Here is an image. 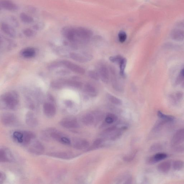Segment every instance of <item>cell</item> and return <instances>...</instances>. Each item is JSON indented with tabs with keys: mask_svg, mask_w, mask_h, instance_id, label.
Instances as JSON below:
<instances>
[{
	"mask_svg": "<svg viewBox=\"0 0 184 184\" xmlns=\"http://www.w3.org/2000/svg\"><path fill=\"white\" fill-rule=\"evenodd\" d=\"M98 73L101 81L104 83H108L109 80V72L107 67L104 65L100 67Z\"/></svg>",
	"mask_w": 184,
	"mask_h": 184,
	"instance_id": "obj_11",
	"label": "cell"
},
{
	"mask_svg": "<svg viewBox=\"0 0 184 184\" xmlns=\"http://www.w3.org/2000/svg\"><path fill=\"white\" fill-rule=\"evenodd\" d=\"M102 142L103 140L102 139H97L95 141L94 143H93V145H94L95 146H98L100 145V144L102 143Z\"/></svg>",
	"mask_w": 184,
	"mask_h": 184,
	"instance_id": "obj_40",
	"label": "cell"
},
{
	"mask_svg": "<svg viewBox=\"0 0 184 184\" xmlns=\"http://www.w3.org/2000/svg\"><path fill=\"white\" fill-rule=\"evenodd\" d=\"M177 147L176 148V150L177 151H182L184 150V146L181 145H177Z\"/></svg>",
	"mask_w": 184,
	"mask_h": 184,
	"instance_id": "obj_42",
	"label": "cell"
},
{
	"mask_svg": "<svg viewBox=\"0 0 184 184\" xmlns=\"http://www.w3.org/2000/svg\"><path fill=\"white\" fill-rule=\"evenodd\" d=\"M12 156L9 151L5 149H1L0 151V161L1 162H8L12 160Z\"/></svg>",
	"mask_w": 184,
	"mask_h": 184,
	"instance_id": "obj_18",
	"label": "cell"
},
{
	"mask_svg": "<svg viewBox=\"0 0 184 184\" xmlns=\"http://www.w3.org/2000/svg\"><path fill=\"white\" fill-rule=\"evenodd\" d=\"M85 93L89 96L94 97L98 94V91L94 86L90 83H87L85 85Z\"/></svg>",
	"mask_w": 184,
	"mask_h": 184,
	"instance_id": "obj_17",
	"label": "cell"
},
{
	"mask_svg": "<svg viewBox=\"0 0 184 184\" xmlns=\"http://www.w3.org/2000/svg\"><path fill=\"white\" fill-rule=\"evenodd\" d=\"M110 74H111V80L113 87L116 91H122V87L120 85V83H119L115 70L113 68L110 67Z\"/></svg>",
	"mask_w": 184,
	"mask_h": 184,
	"instance_id": "obj_10",
	"label": "cell"
},
{
	"mask_svg": "<svg viewBox=\"0 0 184 184\" xmlns=\"http://www.w3.org/2000/svg\"><path fill=\"white\" fill-rule=\"evenodd\" d=\"M69 57L72 59L81 63H84L90 61L92 58L91 55L80 54L72 52L69 54Z\"/></svg>",
	"mask_w": 184,
	"mask_h": 184,
	"instance_id": "obj_5",
	"label": "cell"
},
{
	"mask_svg": "<svg viewBox=\"0 0 184 184\" xmlns=\"http://www.w3.org/2000/svg\"><path fill=\"white\" fill-rule=\"evenodd\" d=\"M177 26L180 28H184V20L178 23Z\"/></svg>",
	"mask_w": 184,
	"mask_h": 184,
	"instance_id": "obj_44",
	"label": "cell"
},
{
	"mask_svg": "<svg viewBox=\"0 0 184 184\" xmlns=\"http://www.w3.org/2000/svg\"><path fill=\"white\" fill-rule=\"evenodd\" d=\"M167 155L165 153H158L150 158L149 160V162L150 163H154L157 162L162 161L167 157Z\"/></svg>",
	"mask_w": 184,
	"mask_h": 184,
	"instance_id": "obj_22",
	"label": "cell"
},
{
	"mask_svg": "<svg viewBox=\"0 0 184 184\" xmlns=\"http://www.w3.org/2000/svg\"><path fill=\"white\" fill-rule=\"evenodd\" d=\"M181 76L184 77V68L180 72Z\"/></svg>",
	"mask_w": 184,
	"mask_h": 184,
	"instance_id": "obj_45",
	"label": "cell"
},
{
	"mask_svg": "<svg viewBox=\"0 0 184 184\" xmlns=\"http://www.w3.org/2000/svg\"><path fill=\"white\" fill-rule=\"evenodd\" d=\"M119 40L121 43L124 42L127 38V35L126 32L123 31H121L119 33L118 35Z\"/></svg>",
	"mask_w": 184,
	"mask_h": 184,
	"instance_id": "obj_34",
	"label": "cell"
},
{
	"mask_svg": "<svg viewBox=\"0 0 184 184\" xmlns=\"http://www.w3.org/2000/svg\"><path fill=\"white\" fill-rule=\"evenodd\" d=\"M43 111L45 115L49 118L54 116L56 113V109L54 105L50 103H46L43 105Z\"/></svg>",
	"mask_w": 184,
	"mask_h": 184,
	"instance_id": "obj_9",
	"label": "cell"
},
{
	"mask_svg": "<svg viewBox=\"0 0 184 184\" xmlns=\"http://www.w3.org/2000/svg\"><path fill=\"white\" fill-rule=\"evenodd\" d=\"M0 6L2 8L10 11H16L18 10V6L10 0H1Z\"/></svg>",
	"mask_w": 184,
	"mask_h": 184,
	"instance_id": "obj_8",
	"label": "cell"
},
{
	"mask_svg": "<svg viewBox=\"0 0 184 184\" xmlns=\"http://www.w3.org/2000/svg\"><path fill=\"white\" fill-rule=\"evenodd\" d=\"M20 17L21 21L25 23H31L34 22V18L32 17L25 13H21Z\"/></svg>",
	"mask_w": 184,
	"mask_h": 184,
	"instance_id": "obj_24",
	"label": "cell"
},
{
	"mask_svg": "<svg viewBox=\"0 0 184 184\" xmlns=\"http://www.w3.org/2000/svg\"><path fill=\"white\" fill-rule=\"evenodd\" d=\"M96 117L93 114L88 113L86 114L82 118V121L84 124L86 125H90L93 124L96 121Z\"/></svg>",
	"mask_w": 184,
	"mask_h": 184,
	"instance_id": "obj_19",
	"label": "cell"
},
{
	"mask_svg": "<svg viewBox=\"0 0 184 184\" xmlns=\"http://www.w3.org/2000/svg\"><path fill=\"white\" fill-rule=\"evenodd\" d=\"M171 167V163L165 161L160 163L158 166L159 171L162 173H166L169 172Z\"/></svg>",
	"mask_w": 184,
	"mask_h": 184,
	"instance_id": "obj_21",
	"label": "cell"
},
{
	"mask_svg": "<svg viewBox=\"0 0 184 184\" xmlns=\"http://www.w3.org/2000/svg\"><path fill=\"white\" fill-rule=\"evenodd\" d=\"M89 145L88 141L85 139H75L73 143V146L77 149L82 150L87 148Z\"/></svg>",
	"mask_w": 184,
	"mask_h": 184,
	"instance_id": "obj_15",
	"label": "cell"
},
{
	"mask_svg": "<svg viewBox=\"0 0 184 184\" xmlns=\"http://www.w3.org/2000/svg\"><path fill=\"white\" fill-rule=\"evenodd\" d=\"M50 155L55 158L63 159H69L72 157V154L67 153H54L50 154Z\"/></svg>",
	"mask_w": 184,
	"mask_h": 184,
	"instance_id": "obj_25",
	"label": "cell"
},
{
	"mask_svg": "<svg viewBox=\"0 0 184 184\" xmlns=\"http://www.w3.org/2000/svg\"><path fill=\"white\" fill-rule=\"evenodd\" d=\"M26 122L28 126L35 127L37 126L38 120L34 114L28 112L27 114L26 117Z\"/></svg>",
	"mask_w": 184,
	"mask_h": 184,
	"instance_id": "obj_16",
	"label": "cell"
},
{
	"mask_svg": "<svg viewBox=\"0 0 184 184\" xmlns=\"http://www.w3.org/2000/svg\"><path fill=\"white\" fill-rule=\"evenodd\" d=\"M59 142L66 145H69L71 144V141L69 138L64 136L61 138Z\"/></svg>",
	"mask_w": 184,
	"mask_h": 184,
	"instance_id": "obj_37",
	"label": "cell"
},
{
	"mask_svg": "<svg viewBox=\"0 0 184 184\" xmlns=\"http://www.w3.org/2000/svg\"><path fill=\"white\" fill-rule=\"evenodd\" d=\"M61 85L62 88L64 87L68 86L71 88H81L82 84L78 81L60 79L58 80Z\"/></svg>",
	"mask_w": 184,
	"mask_h": 184,
	"instance_id": "obj_6",
	"label": "cell"
},
{
	"mask_svg": "<svg viewBox=\"0 0 184 184\" xmlns=\"http://www.w3.org/2000/svg\"><path fill=\"white\" fill-rule=\"evenodd\" d=\"M89 76L93 80L98 81L100 79L99 73L94 71H90L88 72Z\"/></svg>",
	"mask_w": 184,
	"mask_h": 184,
	"instance_id": "obj_33",
	"label": "cell"
},
{
	"mask_svg": "<svg viewBox=\"0 0 184 184\" xmlns=\"http://www.w3.org/2000/svg\"><path fill=\"white\" fill-rule=\"evenodd\" d=\"M30 150L32 152L37 154L42 153L44 150V147L39 142H35L31 146Z\"/></svg>",
	"mask_w": 184,
	"mask_h": 184,
	"instance_id": "obj_23",
	"label": "cell"
},
{
	"mask_svg": "<svg viewBox=\"0 0 184 184\" xmlns=\"http://www.w3.org/2000/svg\"><path fill=\"white\" fill-rule=\"evenodd\" d=\"M106 96L108 99L113 104L116 105H121L122 104V101L121 100L110 93H107Z\"/></svg>",
	"mask_w": 184,
	"mask_h": 184,
	"instance_id": "obj_26",
	"label": "cell"
},
{
	"mask_svg": "<svg viewBox=\"0 0 184 184\" xmlns=\"http://www.w3.org/2000/svg\"><path fill=\"white\" fill-rule=\"evenodd\" d=\"M172 39L177 41H182L184 39V30L181 28L173 29L171 33Z\"/></svg>",
	"mask_w": 184,
	"mask_h": 184,
	"instance_id": "obj_14",
	"label": "cell"
},
{
	"mask_svg": "<svg viewBox=\"0 0 184 184\" xmlns=\"http://www.w3.org/2000/svg\"><path fill=\"white\" fill-rule=\"evenodd\" d=\"M69 72L67 70H62L59 71L58 72H57L58 74H59V75H67L68 74H69Z\"/></svg>",
	"mask_w": 184,
	"mask_h": 184,
	"instance_id": "obj_41",
	"label": "cell"
},
{
	"mask_svg": "<svg viewBox=\"0 0 184 184\" xmlns=\"http://www.w3.org/2000/svg\"><path fill=\"white\" fill-rule=\"evenodd\" d=\"M63 65L62 64L61 62V61L60 62H54L52 63L49 66L48 68L49 69H56V68L59 67Z\"/></svg>",
	"mask_w": 184,
	"mask_h": 184,
	"instance_id": "obj_36",
	"label": "cell"
},
{
	"mask_svg": "<svg viewBox=\"0 0 184 184\" xmlns=\"http://www.w3.org/2000/svg\"><path fill=\"white\" fill-rule=\"evenodd\" d=\"M184 166L183 162L180 160H176L173 163V167L176 171H180L183 168Z\"/></svg>",
	"mask_w": 184,
	"mask_h": 184,
	"instance_id": "obj_29",
	"label": "cell"
},
{
	"mask_svg": "<svg viewBox=\"0 0 184 184\" xmlns=\"http://www.w3.org/2000/svg\"><path fill=\"white\" fill-rule=\"evenodd\" d=\"M44 25L42 23H39L36 24L33 26V28L36 30H41L44 28Z\"/></svg>",
	"mask_w": 184,
	"mask_h": 184,
	"instance_id": "obj_38",
	"label": "cell"
},
{
	"mask_svg": "<svg viewBox=\"0 0 184 184\" xmlns=\"http://www.w3.org/2000/svg\"><path fill=\"white\" fill-rule=\"evenodd\" d=\"M1 28L5 34L11 37L15 38L16 36V32L12 27L8 24L3 23L1 24Z\"/></svg>",
	"mask_w": 184,
	"mask_h": 184,
	"instance_id": "obj_13",
	"label": "cell"
},
{
	"mask_svg": "<svg viewBox=\"0 0 184 184\" xmlns=\"http://www.w3.org/2000/svg\"><path fill=\"white\" fill-rule=\"evenodd\" d=\"M6 176L4 174L1 173V176H0V182L1 183V182L4 181V180H5Z\"/></svg>",
	"mask_w": 184,
	"mask_h": 184,
	"instance_id": "obj_43",
	"label": "cell"
},
{
	"mask_svg": "<svg viewBox=\"0 0 184 184\" xmlns=\"http://www.w3.org/2000/svg\"><path fill=\"white\" fill-rule=\"evenodd\" d=\"M36 51L33 47H28L21 52V55L24 57L26 58H31L34 57L36 55Z\"/></svg>",
	"mask_w": 184,
	"mask_h": 184,
	"instance_id": "obj_20",
	"label": "cell"
},
{
	"mask_svg": "<svg viewBox=\"0 0 184 184\" xmlns=\"http://www.w3.org/2000/svg\"><path fill=\"white\" fill-rule=\"evenodd\" d=\"M14 139L20 143L23 144V132L16 131L13 134Z\"/></svg>",
	"mask_w": 184,
	"mask_h": 184,
	"instance_id": "obj_28",
	"label": "cell"
},
{
	"mask_svg": "<svg viewBox=\"0 0 184 184\" xmlns=\"http://www.w3.org/2000/svg\"><path fill=\"white\" fill-rule=\"evenodd\" d=\"M1 122L6 126L13 125L16 121V117L13 114L7 113L4 114L1 118Z\"/></svg>",
	"mask_w": 184,
	"mask_h": 184,
	"instance_id": "obj_12",
	"label": "cell"
},
{
	"mask_svg": "<svg viewBox=\"0 0 184 184\" xmlns=\"http://www.w3.org/2000/svg\"><path fill=\"white\" fill-rule=\"evenodd\" d=\"M127 63V59L126 58H123L119 63L120 68V74L122 77H124L125 70L126 69Z\"/></svg>",
	"mask_w": 184,
	"mask_h": 184,
	"instance_id": "obj_27",
	"label": "cell"
},
{
	"mask_svg": "<svg viewBox=\"0 0 184 184\" xmlns=\"http://www.w3.org/2000/svg\"><path fill=\"white\" fill-rule=\"evenodd\" d=\"M135 155V153H133L131 155H129V156H125V157L124 158V159L125 161H131L134 158Z\"/></svg>",
	"mask_w": 184,
	"mask_h": 184,
	"instance_id": "obj_39",
	"label": "cell"
},
{
	"mask_svg": "<svg viewBox=\"0 0 184 184\" xmlns=\"http://www.w3.org/2000/svg\"><path fill=\"white\" fill-rule=\"evenodd\" d=\"M123 58V57L121 56V55H117L115 56L110 57L109 58V60L113 63H118V64H119V63H120V61H121Z\"/></svg>",
	"mask_w": 184,
	"mask_h": 184,
	"instance_id": "obj_35",
	"label": "cell"
},
{
	"mask_svg": "<svg viewBox=\"0 0 184 184\" xmlns=\"http://www.w3.org/2000/svg\"><path fill=\"white\" fill-rule=\"evenodd\" d=\"M62 34L73 44H85L88 42L93 35L91 30L83 27L65 26L61 30Z\"/></svg>",
	"mask_w": 184,
	"mask_h": 184,
	"instance_id": "obj_1",
	"label": "cell"
},
{
	"mask_svg": "<svg viewBox=\"0 0 184 184\" xmlns=\"http://www.w3.org/2000/svg\"><path fill=\"white\" fill-rule=\"evenodd\" d=\"M158 115L159 118L162 119L164 121L170 122L174 120L173 117L172 116L165 115L160 111L158 112Z\"/></svg>",
	"mask_w": 184,
	"mask_h": 184,
	"instance_id": "obj_30",
	"label": "cell"
},
{
	"mask_svg": "<svg viewBox=\"0 0 184 184\" xmlns=\"http://www.w3.org/2000/svg\"><path fill=\"white\" fill-rule=\"evenodd\" d=\"M60 125L63 127L68 129L76 128L79 127L76 119L72 117H67L63 118L60 122Z\"/></svg>",
	"mask_w": 184,
	"mask_h": 184,
	"instance_id": "obj_4",
	"label": "cell"
},
{
	"mask_svg": "<svg viewBox=\"0 0 184 184\" xmlns=\"http://www.w3.org/2000/svg\"><path fill=\"white\" fill-rule=\"evenodd\" d=\"M1 102L8 108L15 109L19 102L18 93L14 91L7 92L1 96Z\"/></svg>",
	"mask_w": 184,
	"mask_h": 184,
	"instance_id": "obj_2",
	"label": "cell"
},
{
	"mask_svg": "<svg viewBox=\"0 0 184 184\" xmlns=\"http://www.w3.org/2000/svg\"><path fill=\"white\" fill-rule=\"evenodd\" d=\"M117 120L116 116L112 113L108 114L105 119L106 122L108 124H112Z\"/></svg>",
	"mask_w": 184,
	"mask_h": 184,
	"instance_id": "obj_31",
	"label": "cell"
},
{
	"mask_svg": "<svg viewBox=\"0 0 184 184\" xmlns=\"http://www.w3.org/2000/svg\"><path fill=\"white\" fill-rule=\"evenodd\" d=\"M183 87L184 88V83H183Z\"/></svg>",
	"mask_w": 184,
	"mask_h": 184,
	"instance_id": "obj_46",
	"label": "cell"
},
{
	"mask_svg": "<svg viewBox=\"0 0 184 184\" xmlns=\"http://www.w3.org/2000/svg\"><path fill=\"white\" fill-rule=\"evenodd\" d=\"M184 142V128L177 131L174 135L171 141V144L173 146L180 145Z\"/></svg>",
	"mask_w": 184,
	"mask_h": 184,
	"instance_id": "obj_7",
	"label": "cell"
},
{
	"mask_svg": "<svg viewBox=\"0 0 184 184\" xmlns=\"http://www.w3.org/2000/svg\"><path fill=\"white\" fill-rule=\"evenodd\" d=\"M61 62L63 66L66 67L70 70L76 74H83L85 72V69L81 67L78 65L77 64L73 63L71 61L63 60V61H61Z\"/></svg>",
	"mask_w": 184,
	"mask_h": 184,
	"instance_id": "obj_3",
	"label": "cell"
},
{
	"mask_svg": "<svg viewBox=\"0 0 184 184\" xmlns=\"http://www.w3.org/2000/svg\"><path fill=\"white\" fill-rule=\"evenodd\" d=\"M23 33L25 36L28 37H33L36 34L35 31L34 30L29 28H25L23 30Z\"/></svg>",
	"mask_w": 184,
	"mask_h": 184,
	"instance_id": "obj_32",
	"label": "cell"
}]
</instances>
